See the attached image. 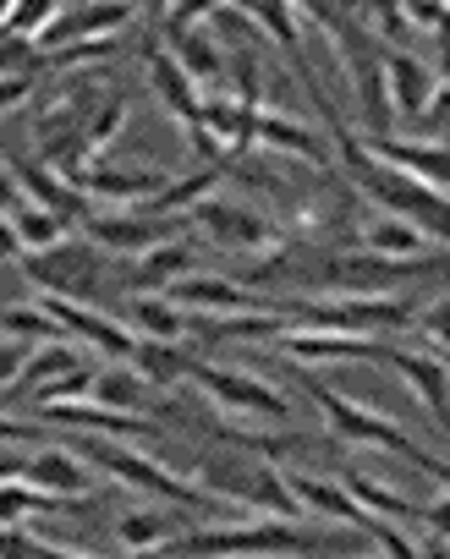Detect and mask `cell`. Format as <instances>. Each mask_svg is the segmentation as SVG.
Listing matches in <instances>:
<instances>
[{"instance_id": "obj_1", "label": "cell", "mask_w": 450, "mask_h": 559, "mask_svg": "<svg viewBox=\"0 0 450 559\" xmlns=\"http://www.w3.org/2000/svg\"><path fill=\"white\" fill-rule=\"evenodd\" d=\"M346 548H368V532H313L308 521H232L198 526L187 537H165L154 559H335Z\"/></svg>"}, {"instance_id": "obj_2", "label": "cell", "mask_w": 450, "mask_h": 559, "mask_svg": "<svg viewBox=\"0 0 450 559\" xmlns=\"http://www.w3.org/2000/svg\"><path fill=\"white\" fill-rule=\"evenodd\" d=\"M292 330H341V335H374L390 341L401 330H412V308L401 297H363V292H335V297H303L286 302Z\"/></svg>"}, {"instance_id": "obj_3", "label": "cell", "mask_w": 450, "mask_h": 559, "mask_svg": "<svg viewBox=\"0 0 450 559\" xmlns=\"http://www.w3.org/2000/svg\"><path fill=\"white\" fill-rule=\"evenodd\" d=\"M308 395L319 401V412H324V423H330L335 439H346V444H374V450H384V455H401V461L423 466L434 483H445V461L428 455L401 423H390V417H379V412L346 401L341 390H330V384H319V379H308Z\"/></svg>"}, {"instance_id": "obj_4", "label": "cell", "mask_w": 450, "mask_h": 559, "mask_svg": "<svg viewBox=\"0 0 450 559\" xmlns=\"http://www.w3.org/2000/svg\"><path fill=\"white\" fill-rule=\"evenodd\" d=\"M192 225H198V230H209V241H214V247H225V252H248L253 263L286 247L281 219H270L264 209L237 203V198H214V192L192 203Z\"/></svg>"}, {"instance_id": "obj_5", "label": "cell", "mask_w": 450, "mask_h": 559, "mask_svg": "<svg viewBox=\"0 0 450 559\" xmlns=\"http://www.w3.org/2000/svg\"><path fill=\"white\" fill-rule=\"evenodd\" d=\"M187 384H198V390L220 406V417H253V423L286 428L292 412H297L292 395H281L275 384H264V379H253V373H237V368L192 362V368H187Z\"/></svg>"}, {"instance_id": "obj_6", "label": "cell", "mask_w": 450, "mask_h": 559, "mask_svg": "<svg viewBox=\"0 0 450 559\" xmlns=\"http://www.w3.org/2000/svg\"><path fill=\"white\" fill-rule=\"evenodd\" d=\"M335 280H346V292H363V297H390L401 280H417V274H439L445 269V252H428V258H384V252H368V247H352V252H335L324 263Z\"/></svg>"}, {"instance_id": "obj_7", "label": "cell", "mask_w": 450, "mask_h": 559, "mask_svg": "<svg viewBox=\"0 0 450 559\" xmlns=\"http://www.w3.org/2000/svg\"><path fill=\"white\" fill-rule=\"evenodd\" d=\"M99 263H105V252L94 241H56L45 252H23L34 292H45V297H83L99 280Z\"/></svg>"}, {"instance_id": "obj_8", "label": "cell", "mask_w": 450, "mask_h": 559, "mask_svg": "<svg viewBox=\"0 0 450 559\" xmlns=\"http://www.w3.org/2000/svg\"><path fill=\"white\" fill-rule=\"evenodd\" d=\"M39 423L50 428H78V433H99V439H121V444H159L165 428L138 417V412H110L99 401H56V406H34Z\"/></svg>"}, {"instance_id": "obj_9", "label": "cell", "mask_w": 450, "mask_h": 559, "mask_svg": "<svg viewBox=\"0 0 450 559\" xmlns=\"http://www.w3.org/2000/svg\"><path fill=\"white\" fill-rule=\"evenodd\" d=\"M165 302L181 308V313H209V319H237V313H286V308H270L264 297H253L248 286L225 274H187L176 286H165Z\"/></svg>"}, {"instance_id": "obj_10", "label": "cell", "mask_w": 450, "mask_h": 559, "mask_svg": "<svg viewBox=\"0 0 450 559\" xmlns=\"http://www.w3.org/2000/svg\"><path fill=\"white\" fill-rule=\"evenodd\" d=\"M83 236H88L99 252L143 258L149 247H159V241L176 236V219L149 214V209H110V214H88V219H83Z\"/></svg>"}, {"instance_id": "obj_11", "label": "cell", "mask_w": 450, "mask_h": 559, "mask_svg": "<svg viewBox=\"0 0 450 559\" xmlns=\"http://www.w3.org/2000/svg\"><path fill=\"white\" fill-rule=\"evenodd\" d=\"M56 324H61V335H78L83 346H94L99 357H110V362H127L132 357V346H138V335L127 330V324H116V319H105L99 308H88V302H78V297H34Z\"/></svg>"}, {"instance_id": "obj_12", "label": "cell", "mask_w": 450, "mask_h": 559, "mask_svg": "<svg viewBox=\"0 0 450 559\" xmlns=\"http://www.w3.org/2000/svg\"><path fill=\"white\" fill-rule=\"evenodd\" d=\"M363 143H368V154H374L379 165H390L395 176H406V181H417V187H428V192H445V187H450V154H445V143L395 138V132H374V138H363Z\"/></svg>"}, {"instance_id": "obj_13", "label": "cell", "mask_w": 450, "mask_h": 559, "mask_svg": "<svg viewBox=\"0 0 450 559\" xmlns=\"http://www.w3.org/2000/svg\"><path fill=\"white\" fill-rule=\"evenodd\" d=\"M99 99H110V94H105V72L67 78V83L39 105V116H34V138H39V143H50V138L83 132V127H88V116L99 110Z\"/></svg>"}, {"instance_id": "obj_14", "label": "cell", "mask_w": 450, "mask_h": 559, "mask_svg": "<svg viewBox=\"0 0 450 559\" xmlns=\"http://www.w3.org/2000/svg\"><path fill=\"white\" fill-rule=\"evenodd\" d=\"M138 7L132 0H83L78 12H61L45 34H39V50H56V45H78V39H121L132 28Z\"/></svg>"}, {"instance_id": "obj_15", "label": "cell", "mask_w": 450, "mask_h": 559, "mask_svg": "<svg viewBox=\"0 0 450 559\" xmlns=\"http://www.w3.org/2000/svg\"><path fill=\"white\" fill-rule=\"evenodd\" d=\"M275 346L292 362H379V352H384V341L341 335V330H281Z\"/></svg>"}, {"instance_id": "obj_16", "label": "cell", "mask_w": 450, "mask_h": 559, "mask_svg": "<svg viewBox=\"0 0 450 559\" xmlns=\"http://www.w3.org/2000/svg\"><path fill=\"white\" fill-rule=\"evenodd\" d=\"M253 143L264 148V154H286V159H303V165H313V170H324L330 176V143L308 127V121H292L286 110H259V121H253Z\"/></svg>"}, {"instance_id": "obj_17", "label": "cell", "mask_w": 450, "mask_h": 559, "mask_svg": "<svg viewBox=\"0 0 450 559\" xmlns=\"http://www.w3.org/2000/svg\"><path fill=\"white\" fill-rule=\"evenodd\" d=\"M7 170H12V181H17V192H23L28 203H39V209L61 214L67 225H83V219L94 214V203H88L72 181H61L56 170H45L39 159H12Z\"/></svg>"}, {"instance_id": "obj_18", "label": "cell", "mask_w": 450, "mask_h": 559, "mask_svg": "<svg viewBox=\"0 0 450 559\" xmlns=\"http://www.w3.org/2000/svg\"><path fill=\"white\" fill-rule=\"evenodd\" d=\"M352 236H357V247L384 252V258H428V252H445V241H434L428 230H417L412 219L384 214V209H368V214L352 225Z\"/></svg>"}, {"instance_id": "obj_19", "label": "cell", "mask_w": 450, "mask_h": 559, "mask_svg": "<svg viewBox=\"0 0 450 559\" xmlns=\"http://www.w3.org/2000/svg\"><path fill=\"white\" fill-rule=\"evenodd\" d=\"M165 50H170V61L198 83V88H225V50H220V39L209 34V28H198V23H187V28H165Z\"/></svg>"}, {"instance_id": "obj_20", "label": "cell", "mask_w": 450, "mask_h": 559, "mask_svg": "<svg viewBox=\"0 0 450 559\" xmlns=\"http://www.w3.org/2000/svg\"><path fill=\"white\" fill-rule=\"evenodd\" d=\"M379 362H390L412 390H417V401H423V412L445 428V412H450V379H445V357H428V352H406V346H390L384 341V352H379Z\"/></svg>"}, {"instance_id": "obj_21", "label": "cell", "mask_w": 450, "mask_h": 559, "mask_svg": "<svg viewBox=\"0 0 450 559\" xmlns=\"http://www.w3.org/2000/svg\"><path fill=\"white\" fill-rule=\"evenodd\" d=\"M170 176L165 170H116V165H88L78 192L88 203H116V209H132V203H149Z\"/></svg>"}, {"instance_id": "obj_22", "label": "cell", "mask_w": 450, "mask_h": 559, "mask_svg": "<svg viewBox=\"0 0 450 559\" xmlns=\"http://www.w3.org/2000/svg\"><path fill=\"white\" fill-rule=\"evenodd\" d=\"M143 67H149V83H154V94H159V105L181 121V127H192L198 121V105H203V88L170 61V50L159 45V39H149L143 45Z\"/></svg>"}, {"instance_id": "obj_23", "label": "cell", "mask_w": 450, "mask_h": 559, "mask_svg": "<svg viewBox=\"0 0 450 559\" xmlns=\"http://www.w3.org/2000/svg\"><path fill=\"white\" fill-rule=\"evenodd\" d=\"M286 477V488H292V499L303 504V510H319V515H330V521H341V526H352V532H368L379 515H368L341 483H330V477H308V472H281Z\"/></svg>"}, {"instance_id": "obj_24", "label": "cell", "mask_w": 450, "mask_h": 559, "mask_svg": "<svg viewBox=\"0 0 450 559\" xmlns=\"http://www.w3.org/2000/svg\"><path fill=\"white\" fill-rule=\"evenodd\" d=\"M379 72H384L390 116L417 127V116H423V105H428V67H423L417 56H406V50H384V56H379Z\"/></svg>"}, {"instance_id": "obj_25", "label": "cell", "mask_w": 450, "mask_h": 559, "mask_svg": "<svg viewBox=\"0 0 450 559\" xmlns=\"http://www.w3.org/2000/svg\"><path fill=\"white\" fill-rule=\"evenodd\" d=\"M23 477H28L39 493L78 499V493H88V483H94V466H88L78 450H39V455H28V461H23Z\"/></svg>"}, {"instance_id": "obj_26", "label": "cell", "mask_w": 450, "mask_h": 559, "mask_svg": "<svg viewBox=\"0 0 450 559\" xmlns=\"http://www.w3.org/2000/svg\"><path fill=\"white\" fill-rule=\"evenodd\" d=\"M78 368H88V362L78 357V346H67V341H39V346H28V357H23L17 379L7 384V395H12V390H17V395H39V390H50L56 379L78 373Z\"/></svg>"}, {"instance_id": "obj_27", "label": "cell", "mask_w": 450, "mask_h": 559, "mask_svg": "<svg viewBox=\"0 0 450 559\" xmlns=\"http://www.w3.org/2000/svg\"><path fill=\"white\" fill-rule=\"evenodd\" d=\"M187 274H198V247L181 241V236H170V241H159L138 258V286H149V292H165Z\"/></svg>"}, {"instance_id": "obj_28", "label": "cell", "mask_w": 450, "mask_h": 559, "mask_svg": "<svg viewBox=\"0 0 450 559\" xmlns=\"http://www.w3.org/2000/svg\"><path fill=\"white\" fill-rule=\"evenodd\" d=\"M132 368H138V379L149 384V390H181L187 384V368H192V357L181 352V346H165V341H138L132 346V357H127Z\"/></svg>"}, {"instance_id": "obj_29", "label": "cell", "mask_w": 450, "mask_h": 559, "mask_svg": "<svg viewBox=\"0 0 450 559\" xmlns=\"http://www.w3.org/2000/svg\"><path fill=\"white\" fill-rule=\"evenodd\" d=\"M341 488H346L368 515H379V521H423V510H417L406 493H395L390 483H379V477H368V472H357V466L341 477Z\"/></svg>"}, {"instance_id": "obj_30", "label": "cell", "mask_w": 450, "mask_h": 559, "mask_svg": "<svg viewBox=\"0 0 450 559\" xmlns=\"http://www.w3.org/2000/svg\"><path fill=\"white\" fill-rule=\"evenodd\" d=\"M237 12H242L259 34H270V39L286 50V61L303 56V28H297V7H292V0H242Z\"/></svg>"}, {"instance_id": "obj_31", "label": "cell", "mask_w": 450, "mask_h": 559, "mask_svg": "<svg viewBox=\"0 0 450 559\" xmlns=\"http://www.w3.org/2000/svg\"><path fill=\"white\" fill-rule=\"evenodd\" d=\"M138 341H165V346H181V335H187V313L181 308H170L165 297H154V292H143L138 302H132V324H127Z\"/></svg>"}, {"instance_id": "obj_32", "label": "cell", "mask_w": 450, "mask_h": 559, "mask_svg": "<svg viewBox=\"0 0 450 559\" xmlns=\"http://www.w3.org/2000/svg\"><path fill=\"white\" fill-rule=\"evenodd\" d=\"M154 395H159V390H149L132 362H121V368H110V373H94V384H88V401H99V406H110V412H143Z\"/></svg>"}, {"instance_id": "obj_33", "label": "cell", "mask_w": 450, "mask_h": 559, "mask_svg": "<svg viewBox=\"0 0 450 559\" xmlns=\"http://www.w3.org/2000/svg\"><path fill=\"white\" fill-rule=\"evenodd\" d=\"M56 510H67V499L39 493L23 472L0 483V526H23V521H34V515H56Z\"/></svg>"}, {"instance_id": "obj_34", "label": "cell", "mask_w": 450, "mask_h": 559, "mask_svg": "<svg viewBox=\"0 0 450 559\" xmlns=\"http://www.w3.org/2000/svg\"><path fill=\"white\" fill-rule=\"evenodd\" d=\"M7 225H12V236H17V247H23V252H45V247L67 241V219H61V214H50V209H39V203H28V198L7 214Z\"/></svg>"}, {"instance_id": "obj_35", "label": "cell", "mask_w": 450, "mask_h": 559, "mask_svg": "<svg viewBox=\"0 0 450 559\" xmlns=\"http://www.w3.org/2000/svg\"><path fill=\"white\" fill-rule=\"evenodd\" d=\"M214 187H220V165H209V170H192V176H181V181H165V187H159V192H154V198H149L143 209H149V214H165V219H170V214L192 209L198 198H209Z\"/></svg>"}, {"instance_id": "obj_36", "label": "cell", "mask_w": 450, "mask_h": 559, "mask_svg": "<svg viewBox=\"0 0 450 559\" xmlns=\"http://www.w3.org/2000/svg\"><path fill=\"white\" fill-rule=\"evenodd\" d=\"M121 127H127V99H99V110L88 116V127H83V148H88V165H105V154H110V143L121 138Z\"/></svg>"}, {"instance_id": "obj_37", "label": "cell", "mask_w": 450, "mask_h": 559, "mask_svg": "<svg viewBox=\"0 0 450 559\" xmlns=\"http://www.w3.org/2000/svg\"><path fill=\"white\" fill-rule=\"evenodd\" d=\"M165 537H170V521H165L159 510H127V515L116 521V543H121L127 554H154Z\"/></svg>"}, {"instance_id": "obj_38", "label": "cell", "mask_w": 450, "mask_h": 559, "mask_svg": "<svg viewBox=\"0 0 450 559\" xmlns=\"http://www.w3.org/2000/svg\"><path fill=\"white\" fill-rule=\"evenodd\" d=\"M0 330H7L12 341H61V324H56L39 302L7 308V313H0Z\"/></svg>"}, {"instance_id": "obj_39", "label": "cell", "mask_w": 450, "mask_h": 559, "mask_svg": "<svg viewBox=\"0 0 450 559\" xmlns=\"http://www.w3.org/2000/svg\"><path fill=\"white\" fill-rule=\"evenodd\" d=\"M61 17V0H12V12H7V28L0 34H23L39 45V34Z\"/></svg>"}, {"instance_id": "obj_40", "label": "cell", "mask_w": 450, "mask_h": 559, "mask_svg": "<svg viewBox=\"0 0 450 559\" xmlns=\"http://www.w3.org/2000/svg\"><path fill=\"white\" fill-rule=\"evenodd\" d=\"M0 78H39V45L23 34H0Z\"/></svg>"}, {"instance_id": "obj_41", "label": "cell", "mask_w": 450, "mask_h": 559, "mask_svg": "<svg viewBox=\"0 0 450 559\" xmlns=\"http://www.w3.org/2000/svg\"><path fill=\"white\" fill-rule=\"evenodd\" d=\"M401 17H412L406 28H417V34H428L439 45V34H445V0H401Z\"/></svg>"}, {"instance_id": "obj_42", "label": "cell", "mask_w": 450, "mask_h": 559, "mask_svg": "<svg viewBox=\"0 0 450 559\" xmlns=\"http://www.w3.org/2000/svg\"><path fill=\"white\" fill-rule=\"evenodd\" d=\"M428 357H445V297H434V308H423V324H412Z\"/></svg>"}, {"instance_id": "obj_43", "label": "cell", "mask_w": 450, "mask_h": 559, "mask_svg": "<svg viewBox=\"0 0 450 559\" xmlns=\"http://www.w3.org/2000/svg\"><path fill=\"white\" fill-rule=\"evenodd\" d=\"M28 444H39V423H23V417L0 412V450H28Z\"/></svg>"}, {"instance_id": "obj_44", "label": "cell", "mask_w": 450, "mask_h": 559, "mask_svg": "<svg viewBox=\"0 0 450 559\" xmlns=\"http://www.w3.org/2000/svg\"><path fill=\"white\" fill-rule=\"evenodd\" d=\"M23 357H28V341H12V335H0V395H7V384L17 379Z\"/></svg>"}, {"instance_id": "obj_45", "label": "cell", "mask_w": 450, "mask_h": 559, "mask_svg": "<svg viewBox=\"0 0 450 559\" xmlns=\"http://www.w3.org/2000/svg\"><path fill=\"white\" fill-rule=\"evenodd\" d=\"M34 94V78H0V116H7L12 105H23Z\"/></svg>"}, {"instance_id": "obj_46", "label": "cell", "mask_w": 450, "mask_h": 559, "mask_svg": "<svg viewBox=\"0 0 450 559\" xmlns=\"http://www.w3.org/2000/svg\"><path fill=\"white\" fill-rule=\"evenodd\" d=\"M23 203V192H17V181H12V170L7 165H0V219H7L12 209Z\"/></svg>"}, {"instance_id": "obj_47", "label": "cell", "mask_w": 450, "mask_h": 559, "mask_svg": "<svg viewBox=\"0 0 450 559\" xmlns=\"http://www.w3.org/2000/svg\"><path fill=\"white\" fill-rule=\"evenodd\" d=\"M0 263H23V247H17V236H12L7 219H0Z\"/></svg>"}, {"instance_id": "obj_48", "label": "cell", "mask_w": 450, "mask_h": 559, "mask_svg": "<svg viewBox=\"0 0 450 559\" xmlns=\"http://www.w3.org/2000/svg\"><path fill=\"white\" fill-rule=\"evenodd\" d=\"M23 472V461H12V455H0V483H7V477H17Z\"/></svg>"}, {"instance_id": "obj_49", "label": "cell", "mask_w": 450, "mask_h": 559, "mask_svg": "<svg viewBox=\"0 0 450 559\" xmlns=\"http://www.w3.org/2000/svg\"><path fill=\"white\" fill-rule=\"evenodd\" d=\"M7 12H12V0H0V28H7Z\"/></svg>"}, {"instance_id": "obj_50", "label": "cell", "mask_w": 450, "mask_h": 559, "mask_svg": "<svg viewBox=\"0 0 450 559\" xmlns=\"http://www.w3.org/2000/svg\"><path fill=\"white\" fill-rule=\"evenodd\" d=\"M368 559H384V554H368Z\"/></svg>"}, {"instance_id": "obj_51", "label": "cell", "mask_w": 450, "mask_h": 559, "mask_svg": "<svg viewBox=\"0 0 450 559\" xmlns=\"http://www.w3.org/2000/svg\"><path fill=\"white\" fill-rule=\"evenodd\" d=\"M143 7H149V0H143ZM159 7H165V0H159Z\"/></svg>"}, {"instance_id": "obj_52", "label": "cell", "mask_w": 450, "mask_h": 559, "mask_svg": "<svg viewBox=\"0 0 450 559\" xmlns=\"http://www.w3.org/2000/svg\"><path fill=\"white\" fill-rule=\"evenodd\" d=\"M149 559H154V554H149Z\"/></svg>"}]
</instances>
